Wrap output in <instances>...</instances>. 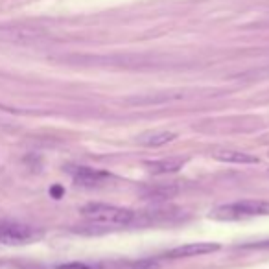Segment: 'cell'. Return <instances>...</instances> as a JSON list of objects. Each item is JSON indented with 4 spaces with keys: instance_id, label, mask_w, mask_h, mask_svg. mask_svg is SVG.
I'll list each match as a JSON object with an SVG mask.
<instances>
[{
    "instance_id": "1",
    "label": "cell",
    "mask_w": 269,
    "mask_h": 269,
    "mask_svg": "<svg viewBox=\"0 0 269 269\" xmlns=\"http://www.w3.org/2000/svg\"><path fill=\"white\" fill-rule=\"evenodd\" d=\"M83 218L96 223V225H118L128 227L136 221V214L129 208L115 207V205H105V203H89L81 208Z\"/></svg>"
},
{
    "instance_id": "7",
    "label": "cell",
    "mask_w": 269,
    "mask_h": 269,
    "mask_svg": "<svg viewBox=\"0 0 269 269\" xmlns=\"http://www.w3.org/2000/svg\"><path fill=\"white\" fill-rule=\"evenodd\" d=\"M212 155H214L216 160L225 162V164H240V166L258 164V157H255L251 153L238 151V149H218Z\"/></svg>"
},
{
    "instance_id": "5",
    "label": "cell",
    "mask_w": 269,
    "mask_h": 269,
    "mask_svg": "<svg viewBox=\"0 0 269 269\" xmlns=\"http://www.w3.org/2000/svg\"><path fill=\"white\" fill-rule=\"evenodd\" d=\"M6 39L15 41V43H35L39 39H43L46 33L41 28H31V26H17V28H7L2 31Z\"/></svg>"
},
{
    "instance_id": "13",
    "label": "cell",
    "mask_w": 269,
    "mask_h": 269,
    "mask_svg": "<svg viewBox=\"0 0 269 269\" xmlns=\"http://www.w3.org/2000/svg\"><path fill=\"white\" fill-rule=\"evenodd\" d=\"M268 157H269V153H268Z\"/></svg>"
},
{
    "instance_id": "9",
    "label": "cell",
    "mask_w": 269,
    "mask_h": 269,
    "mask_svg": "<svg viewBox=\"0 0 269 269\" xmlns=\"http://www.w3.org/2000/svg\"><path fill=\"white\" fill-rule=\"evenodd\" d=\"M72 173L74 181L81 186H94V184L102 183V177H104V173L98 170H92V168H85V166H80V168H74L70 170Z\"/></svg>"
},
{
    "instance_id": "3",
    "label": "cell",
    "mask_w": 269,
    "mask_h": 269,
    "mask_svg": "<svg viewBox=\"0 0 269 269\" xmlns=\"http://www.w3.org/2000/svg\"><path fill=\"white\" fill-rule=\"evenodd\" d=\"M37 238V231L22 223H2L0 225V244L22 245Z\"/></svg>"
},
{
    "instance_id": "8",
    "label": "cell",
    "mask_w": 269,
    "mask_h": 269,
    "mask_svg": "<svg viewBox=\"0 0 269 269\" xmlns=\"http://www.w3.org/2000/svg\"><path fill=\"white\" fill-rule=\"evenodd\" d=\"M175 138H177V134L173 133V131H149V133L140 134L136 140H138V144H140V146L160 147V146L170 144V142L175 140Z\"/></svg>"
},
{
    "instance_id": "2",
    "label": "cell",
    "mask_w": 269,
    "mask_h": 269,
    "mask_svg": "<svg viewBox=\"0 0 269 269\" xmlns=\"http://www.w3.org/2000/svg\"><path fill=\"white\" fill-rule=\"evenodd\" d=\"M268 214H269L268 201H238L214 208L210 212V218L221 221H233V220H245V218L268 216Z\"/></svg>"
},
{
    "instance_id": "10",
    "label": "cell",
    "mask_w": 269,
    "mask_h": 269,
    "mask_svg": "<svg viewBox=\"0 0 269 269\" xmlns=\"http://www.w3.org/2000/svg\"><path fill=\"white\" fill-rule=\"evenodd\" d=\"M179 188L173 183L159 184V186H153V188L146 190V197H149V199H168V197L175 196Z\"/></svg>"
},
{
    "instance_id": "12",
    "label": "cell",
    "mask_w": 269,
    "mask_h": 269,
    "mask_svg": "<svg viewBox=\"0 0 269 269\" xmlns=\"http://www.w3.org/2000/svg\"><path fill=\"white\" fill-rule=\"evenodd\" d=\"M57 269H89L85 264H78V262H70V264H63Z\"/></svg>"
},
{
    "instance_id": "4",
    "label": "cell",
    "mask_w": 269,
    "mask_h": 269,
    "mask_svg": "<svg viewBox=\"0 0 269 269\" xmlns=\"http://www.w3.org/2000/svg\"><path fill=\"white\" fill-rule=\"evenodd\" d=\"M220 249L218 244H208V242H194V244H184L181 247H175L170 251L171 258H190V257H203L208 253H214Z\"/></svg>"
},
{
    "instance_id": "6",
    "label": "cell",
    "mask_w": 269,
    "mask_h": 269,
    "mask_svg": "<svg viewBox=\"0 0 269 269\" xmlns=\"http://www.w3.org/2000/svg\"><path fill=\"white\" fill-rule=\"evenodd\" d=\"M184 164H186V159H183V157H164V159L144 162V166H146L147 170L151 171V173H157V175L175 173V171L181 170Z\"/></svg>"
},
{
    "instance_id": "11",
    "label": "cell",
    "mask_w": 269,
    "mask_h": 269,
    "mask_svg": "<svg viewBox=\"0 0 269 269\" xmlns=\"http://www.w3.org/2000/svg\"><path fill=\"white\" fill-rule=\"evenodd\" d=\"M131 269H160V262L157 258H142L138 262H134Z\"/></svg>"
}]
</instances>
